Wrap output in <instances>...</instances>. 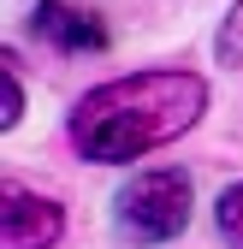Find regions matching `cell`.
<instances>
[{"label":"cell","mask_w":243,"mask_h":249,"mask_svg":"<svg viewBox=\"0 0 243 249\" xmlns=\"http://www.w3.org/2000/svg\"><path fill=\"white\" fill-rule=\"evenodd\" d=\"M208 107V83L196 71H137L113 77L71 107V142L83 160L119 166L142 160L148 148H166L172 137H184Z\"/></svg>","instance_id":"obj_1"},{"label":"cell","mask_w":243,"mask_h":249,"mask_svg":"<svg viewBox=\"0 0 243 249\" xmlns=\"http://www.w3.org/2000/svg\"><path fill=\"white\" fill-rule=\"evenodd\" d=\"M190 226V172L155 166L119 190V231L131 243H166Z\"/></svg>","instance_id":"obj_2"},{"label":"cell","mask_w":243,"mask_h":249,"mask_svg":"<svg viewBox=\"0 0 243 249\" xmlns=\"http://www.w3.org/2000/svg\"><path fill=\"white\" fill-rule=\"evenodd\" d=\"M30 30H36L48 48H59V53H101L107 48V24L95 12L71 6V0H36Z\"/></svg>","instance_id":"obj_3"},{"label":"cell","mask_w":243,"mask_h":249,"mask_svg":"<svg viewBox=\"0 0 243 249\" xmlns=\"http://www.w3.org/2000/svg\"><path fill=\"white\" fill-rule=\"evenodd\" d=\"M59 231H66V213H59V202L48 196H30V190H6V231H0V243L6 249H53Z\"/></svg>","instance_id":"obj_4"},{"label":"cell","mask_w":243,"mask_h":249,"mask_svg":"<svg viewBox=\"0 0 243 249\" xmlns=\"http://www.w3.org/2000/svg\"><path fill=\"white\" fill-rule=\"evenodd\" d=\"M214 220H220V237H226L231 249H243V184H231V190L220 196Z\"/></svg>","instance_id":"obj_5"},{"label":"cell","mask_w":243,"mask_h":249,"mask_svg":"<svg viewBox=\"0 0 243 249\" xmlns=\"http://www.w3.org/2000/svg\"><path fill=\"white\" fill-rule=\"evenodd\" d=\"M220 59H226V66H243V0L231 6V18L220 24Z\"/></svg>","instance_id":"obj_6"},{"label":"cell","mask_w":243,"mask_h":249,"mask_svg":"<svg viewBox=\"0 0 243 249\" xmlns=\"http://www.w3.org/2000/svg\"><path fill=\"white\" fill-rule=\"evenodd\" d=\"M18 113H24V83H18V59L6 53V113H0V119L18 124Z\"/></svg>","instance_id":"obj_7"}]
</instances>
